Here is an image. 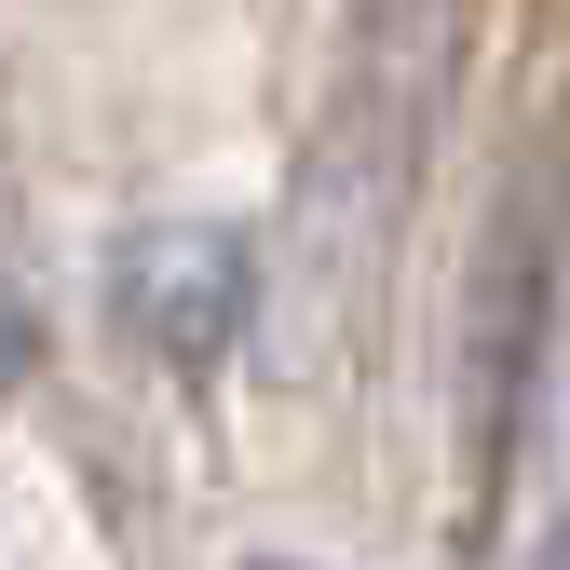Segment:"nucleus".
<instances>
[{
    "label": "nucleus",
    "mask_w": 570,
    "mask_h": 570,
    "mask_svg": "<svg viewBox=\"0 0 570 570\" xmlns=\"http://www.w3.org/2000/svg\"><path fill=\"white\" fill-rule=\"evenodd\" d=\"M557 232H570L557 150H517L503 164V204H489V232H475V272H462V449H475L489 489H503V462H517L530 367H543V340H557V258H570Z\"/></svg>",
    "instance_id": "1"
},
{
    "label": "nucleus",
    "mask_w": 570,
    "mask_h": 570,
    "mask_svg": "<svg viewBox=\"0 0 570 570\" xmlns=\"http://www.w3.org/2000/svg\"><path fill=\"white\" fill-rule=\"evenodd\" d=\"M109 313L177 381H218L258 326V232L245 218H136L109 245Z\"/></svg>",
    "instance_id": "2"
},
{
    "label": "nucleus",
    "mask_w": 570,
    "mask_h": 570,
    "mask_svg": "<svg viewBox=\"0 0 570 570\" xmlns=\"http://www.w3.org/2000/svg\"><path fill=\"white\" fill-rule=\"evenodd\" d=\"M543 489L570 530V258H557V340H543Z\"/></svg>",
    "instance_id": "3"
},
{
    "label": "nucleus",
    "mask_w": 570,
    "mask_h": 570,
    "mask_svg": "<svg viewBox=\"0 0 570 570\" xmlns=\"http://www.w3.org/2000/svg\"><path fill=\"white\" fill-rule=\"evenodd\" d=\"M28 367H41V313H28V285L0 272V394H14Z\"/></svg>",
    "instance_id": "4"
},
{
    "label": "nucleus",
    "mask_w": 570,
    "mask_h": 570,
    "mask_svg": "<svg viewBox=\"0 0 570 570\" xmlns=\"http://www.w3.org/2000/svg\"><path fill=\"white\" fill-rule=\"evenodd\" d=\"M258 570H299V557H258Z\"/></svg>",
    "instance_id": "5"
},
{
    "label": "nucleus",
    "mask_w": 570,
    "mask_h": 570,
    "mask_svg": "<svg viewBox=\"0 0 570 570\" xmlns=\"http://www.w3.org/2000/svg\"><path fill=\"white\" fill-rule=\"evenodd\" d=\"M557 570H570V530H557Z\"/></svg>",
    "instance_id": "6"
}]
</instances>
